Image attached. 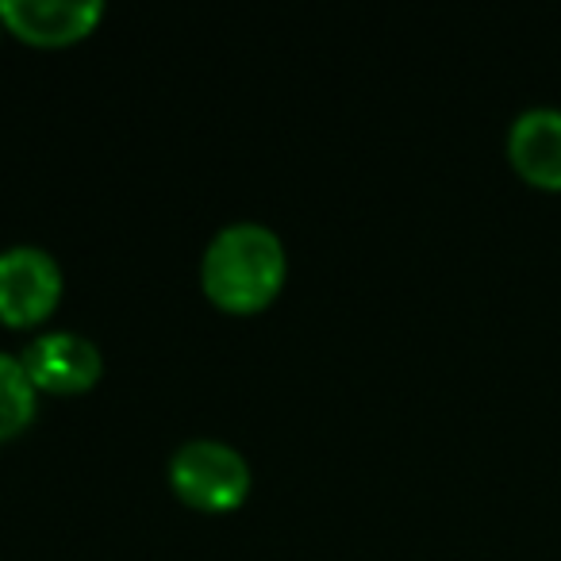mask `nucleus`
<instances>
[{
	"label": "nucleus",
	"mask_w": 561,
	"mask_h": 561,
	"mask_svg": "<svg viewBox=\"0 0 561 561\" xmlns=\"http://www.w3.org/2000/svg\"><path fill=\"white\" fill-rule=\"evenodd\" d=\"M35 420V381L27 377L24 358L0 351V443L16 438Z\"/></svg>",
	"instance_id": "obj_7"
},
{
	"label": "nucleus",
	"mask_w": 561,
	"mask_h": 561,
	"mask_svg": "<svg viewBox=\"0 0 561 561\" xmlns=\"http://www.w3.org/2000/svg\"><path fill=\"white\" fill-rule=\"evenodd\" d=\"M170 484L185 504L204 512L239 507L250 492V469L242 454L216 438L185 443L170 461Z\"/></svg>",
	"instance_id": "obj_2"
},
{
	"label": "nucleus",
	"mask_w": 561,
	"mask_h": 561,
	"mask_svg": "<svg viewBox=\"0 0 561 561\" xmlns=\"http://www.w3.org/2000/svg\"><path fill=\"white\" fill-rule=\"evenodd\" d=\"M285 247L265 224H231L208 242L201 280L211 305L224 312H257L280 293Z\"/></svg>",
	"instance_id": "obj_1"
},
{
	"label": "nucleus",
	"mask_w": 561,
	"mask_h": 561,
	"mask_svg": "<svg viewBox=\"0 0 561 561\" xmlns=\"http://www.w3.org/2000/svg\"><path fill=\"white\" fill-rule=\"evenodd\" d=\"M104 16L101 0H0V20L27 43L62 47L85 39Z\"/></svg>",
	"instance_id": "obj_4"
},
{
	"label": "nucleus",
	"mask_w": 561,
	"mask_h": 561,
	"mask_svg": "<svg viewBox=\"0 0 561 561\" xmlns=\"http://www.w3.org/2000/svg\"><path fill=\"white\" fill-rule=\"evenodd\" d=\"M62 297V270L43 247H9L0 254V320L32 328L47 320Z\"/></svg>",
	"instance_id": "obj_3"
},
{
	"label": "nucleus",
	"mask_w": 561,
	"mask_h": 561,
	"mask_svg": "<svg viewBox=\"0 0 561 561\" xmlns=\"http://www.w3.org/2000/svg\"><path fill=\"white\" fill-rule=\"evenodd\" d=\"M101 351L85 335L73 331H50L39 335L24 354V369L35 389L47 392H81L101 377Z\"/></svg>",
	"instance_id": "obj_5"
},
{
	"label": "nucleus",
	"mask_w": 561,
	"mask_h": 561,
	"mask_svg": "<svg viewBox=\"0 0 561 561\" xmlns=\"http://www.w3.org/2000/svg\"><path fill=\"white\" fill-rule=\"evenodd\" d=\"M507 154L527 181L561 188V108L538 104L519 112L507 131Z\"/></svg>",
	"instance_id": "obj_6"
}]
</instances>
